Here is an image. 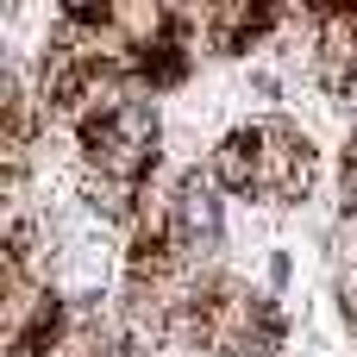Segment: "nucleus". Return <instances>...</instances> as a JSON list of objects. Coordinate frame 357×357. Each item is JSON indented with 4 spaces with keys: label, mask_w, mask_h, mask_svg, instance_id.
<instances>
[{
    "label": "nucleus",
    "mask_w": 357,
    "mask_h": 357,
    "mask_svg": "<svg viewBox=\"0 0 357 357\" xmlns=\"http://www.w3.org/2000/svg\"><path fill=\"white\" fill-rule=\"evenodd\" d=\"M351 100H357V88H351Z\"/></svg>",
    "instance_id": "f257e3e1"
}]
</instances>
